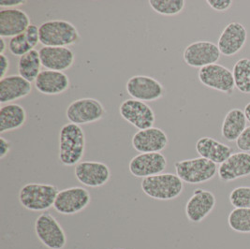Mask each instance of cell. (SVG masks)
<instances>
[{"label":"cell","instance_id":"1","mask_svg":"<svg viewBox=\"0 0 250 249\" xmlns=\"http://www.w3.org/2000/svg\"><path fill=\"white\" fill-rule=\"evenodd\" d=\"M85 135L81 125L68 123L59 131V160L64 166H76L83 158Z\"/></svg>","mask_w":250,"mask_h":249},{"label":"cell","instance_id":"2","mask_svg":"<svg viewBox=\"0 0 250 249\" xmlns=\"http://www.w3.org/2000/svg\"><path fill=\"white\" fill-rule=\"evenodd\" d=\"M40 43L44 47H68L77 44L81 36L76 26L65 20H50L39 26Z\"/></svg>","mask_w":250,"mask_h":249},{"label":"cell","instance_id":"3","mask_svg":"<svg viewBox=\"0 0 250 249\" xmlns=\"http://www.w3.org/2000/svg\"><path fill=\"white\" fill-rule=\"evenodd\" d=\"M58 192V188L54 185L28 183L19 191V202L29 211L45 212L54 207Z\"/></svg>","mask_w":250,"mask_h":249},{"label":"cell","instance_id":"4","mask_svg":"<svg viewBox=\"0 0 250 249\" xmlns=\"http://www.w3.org/2000/svg\"><path fill=\"white\" fill-rule=\"evenodd\" d=\"M141 187L149 198L159 201H171L183 192L184 182L177 174L167 172L144 178Z\"/></svg>","mask_w":250,"mask_h":249},{"label":"cell","instance_id":"5","mask_svg":"<svg viewBox=\"0 0 250 249\" xmlns=\"http://www.w3.org/2000/svg\"><path fill=\"white\" fill-rule=\"evenodd\" d=\"M174 168L180 179L190 185L210 181L218 170L216 163L202 157L177 161L174 163Z\"/></svg>","mask_w":250,"mask_h":249},{"label":"cell","instance_id":"6","mask_svg":"<svg viewBox=\"0 0 250 249\" xmlns=\"http://www.w3.org/2000/svg\"><path fill=\"white\" fill-rule=\"evenodd\" d=\"M35 232L41 243L49 249H62L67 236L57 218L48 212L42 213L35 221Z\"/></svg>","mask_w":250,"mask_h":249},{"label":"cell","instance_id":"7","mask_svg":"<svg viewBox=\"0 0 250 249\" xmlns=\"http://www.w3.org/2000/svg\"><path fill=\"white\" fill-rule=\"evenodd\" d=\"M105 113V108L100 101L84 98L71 102L67 108L66 116L69 123L81 125L101 120Z\"/></svg>","mask_w":250,"mask_h":249},{"label":"cell","instance_id":"8","mask_svg":"<svg viewBox=\"0 0 250 249\" xmlns=\"http://www.w3.org/2000/svg\"><path fill=\"white\" fill-rule=\"evenodd\" d=\"M220 55L221 53L216 43L209 41H198L186 47L183 53V59L191 68H202L216 64Z\"/></svg>","mask_w":250,"mask_h":249},{"label":"cell","instance_id":"9","mask_svg":"<svg viewBox=\"0 0 250 249\" xmlns=\"http://www.w3.org/2000/svg\"><path fill=\"white\" fill-rule=\"evenodd\" d=\"M198 78L206 87L229 96L232 95L235 88L232 71L217 63L200 68Z\"/></svg>","mask_w":250,"mask_h":249},{"label":"cell","instance_id":"10","mask_svg":"<svg viewBox=\"0 0 250 249\" xmlns=\"http://www.w3.org/2000/svg\"><path fill=\"white\" fill-rule=\"evenodd\" d=\"M90 202L91 196L87 189L73 187L58 192L54 208L61 215H74L85 209Z\"/></svg>","mask_w":250,"mask_h":249},{"label":"cell","instance_id":"11","mask_svg":"<svg viewBox=\"0 0 250 249\" xmlns=\"http://www.w3.org/2000/svg\"><path fill=\"white\" fill-rule=\"evenodd\" d=\"M120 115L139 130L153 127L156 116L153 109L146 102L137 100H125L119 106Z\"/></svg>","mask_w":250,"mask_h":249},{"label":"cell","instance_id":"12","mask_svg":"<svg viewBox=\"0 0 250 249\" xmlns=\"http://www.w3.org/2000/svg\"><path fill=\"white\" fill-rule=\"evenodd\" d=\"M125 89L133 100L144 102H156L164 95V87L159 81L146 75H135L129 78Z\"/></svg>","mask_w":250,"mask_h":249},{"label":"cell","instance_id":"13","mask_svg":"<svg viewBox=\"0 0 250 249\" xmlns=\"http://www.w3.org/2000/svg\"><path fill=\"white\" fill-rule=\"evenodd\" d=\"M167 159L161 153H142L132 158L128 164L130 173L137 178H146L163 173Z\"/></svg>","mask_w":250,"mask_h":249},{"label":"cell","instance_id":"14","mask_svg":"<svg viewBox=\"0 0 250 249\" xmlns=\"http://www.w3.org/2000/svg\"><path fill=\"white\" fill-rule=\"evenodd\" d=\"M74 174L81 184L89 187H101L111 178L110 168L99 161H81L75 166Z\"/></svg>","mask_w":250,"mask_h":249},{"label":"cell","instance_id":"15","mask_svg":"<svg viewBox=\"0 0 250 249\" xmlns=\"http://www.w3.org/2000/svg\"><path fill=\"white\" fill-rule=\"evenodd\" d=\"M248 40V31L244 24L238 22L229 23L218 38L217 46L221 55L232 57L243 49Z\"/></svg>","mask_w":250,"mask_h":249},{"label":"cell","instance_id":"16","mask_svg":"<svg viewBox=\"0 0 250 249\" xmlns=\"http://www.w3.org/2000/svg\"><path fill=\"white\" fill-rule=\"evenodd\" d=\"M216 204L214 193L197 188L186 204V215L190 222H202L213 211Z\"/></svg>","mask_w":250,"mask_h":249},{"label":"cell","instance_id":"17","mask_svg":"<svg viewBox=\"0 0 250 249\" xmlns=\"http://www.w3.org/2000/svg\"><path fill=\"white\" fill-rule=\"evenodd\" d=\"M169 139L159 127L139 130L132 137V146L139 153H160L167 147Z\"/></svg>","mask_w":250,"mask_h":249},{"label":"cell","instance_id":"18","mask_svg":"<svg viewBox=\"0 0 250 249\" xmlns=\"http://www.w3.org/2000/svg\"><path fill=\"white\" fill-rule=\"evenodd\" d=\"M30 18L23 10L1 9L0 11V37L13 38L23 34L30 25Z\"/></svg>","mask_w":250,"mask_h":249},{"label":"cell","instance_id":"19","mask_svg":"<svg viewBox=\"0 0 250 249\" xmlns=\"http://www.w3.org/2000/svg\"><path fill=\"white\" fill-rule=\"evenodd\" d=\"M43 68L55 71H65L72 67L75 55L68 47H42L39 50Z\"/></svg>","mask_w":250,"mask_h":249},{"label":"cell","instance_id":"20","mask_svg":"<svg viewBox=\"0 0 250 249\" xmlns=\"http://www.w3.org/2000/svg\"><path fill=\"white\" fill-rule=\"evenodd\" d=\"M219 179L223 182L236 180L250 175V154L246 152L233 153L229 159L220 164L218 170Z\"/></svg>","mask_w":250,"mask_h":249},{"label":"cell","instance_id":"21","mask_svg":"<svg viewBox=\"0 0 250 249\" xmlns=\"http://www.w3.org/2000/svg\"><path fill=\"white\" fill-rule=\"evenodd\" d=\"M32 90L31 83L20 75H10L0 80V103L10 102L23 99Z\"/></svg>","mask_w":250,"mask_h":249},{"label":"cell","instance_id":"22","mask_svg":"<svg viewBox=\"0 0 250 249\" xmlns=\"http://www.w3.org/2000/svg\"><path fill=\"white\" fill-rule=\"evenodd\" d=\"M35 87L43 95H59L68 90L69 79L64 72L44 69L35 81Z\"/></svg>","mask_w":250,"mask_h":249},{"label":"cell","instance_id":"23","mask_svg":"<svg viewBox=\"0 0 250 249\" xmlns=\"http://www.w3.org/2000/svg\"><path fill=\"white\" fill-rule=\"evenodd\" d=\"M195 148L200 157L216 164H222L233 154L232 148L211 137L200 138Z\"/></svg>","mask_w":250,"mask_h":249},{"label":"cell","instance_id":"24","mask_svg":"<svg viewBox=\"0 0 250 249\" xmlns=\"http://www.w3.org/2000/svg\"><path fill=\"white\" fill-rule=\"evenodd\" d=\"M26 121V112L23 106L16 103L3 105L0 109V133L22 127Z\"/></svg>","mask_w":250,"mask_h":249},{"label":"cell","instance_id":"25","mask_svg":"<svg viewBox=\"0 0 250 249\" xmlns=\"http://www.w3.org/2000/svg\"><path fill=\"white\" fill-rule=\"evenodd\" d=\"M247 117L244 111L233 108L228 112L221 126V135L229 142H236L247 127Z\"/></svg>","mask_w":250,"mask_h":249},{"label":"cell","instance_id":"26","mask_svg":"<svg viewBox=\"0 0 250 249\" xmlns=\"http://www.w3.org/2000/svg\"><path fill=\"white\" fill-rule=\"evenodd\" d=\"M42 61L40 54L37 50H32L23 57H19L18 61V72L19 75L28 81L33 83L39 74L42 71Z\"/></svg>","mask_w":250,"mask_h":249},{"label":"cell","instance_id":"27","mask_svg":"<svg viewBox=\"0 0 250 249\" xmlns=\"http://www.w3.org/2000/svg\"><path fill=\"white\" fill-rule=\"evenodd\" d=\"M235 88L245 95L250 94V59L241 58L232 68Z\"/></svg>","mask_w":250,"mask_h":249},{"label":"cell","instance_id":"28","mask_svg":"<svg viewBox=\"0 0 250 249\" xmlns=\"http://www.w3.org/2000/svg\"><path fill=\"white\" fill-rule=\"evenodd\" d=\"M228 224L234 231L250 233V209H233L228 216Z\"/></svg>","mask_w":250,"mask_h":249},{"label":"cell","instance_id":"29","mask_svg":"<svg viewBox=\"0 0 250 249\" xmlns=\"http://www.w3.org/2000/svg\"><path fill=\"white\" fill-rule=\"evenodd\" d=\"M148 3L154 12L165 16L177 15L186 6L184 0H150Z\"/></svg>","mask_w":250,"mask_h":249},{"label":"cell","instance_id":"30","mask_svg":"<svg viewBox=\"0 0 250 249\" xmlns=\"http://www.w3.org/2000/svg\"><path fill=\"white\" fill-rule=\"evenodd\" d=\"M229 202L234 208L250 209V187H238L229 194Z\"/></svg>","mask_w":250,"mask_h":249},{"label":"cell","instance_id":"31","mask_svg":"<svg viewBox=\"0 0 250 249\" xmlns=\"http://www.w3.org/2000/svg\"><path fill=\"white\" fill-rule=\"evenodd\" d=\"M8 47L12 56L19 57H23L30 51L34 50L29 44L24 33L12 38L9 42Z\"/></svg>","mask_w":250,"mask_h":249},{"label":"cell","instance_id":"32","mask_svg":"<svg viewBox=\"0 0 250 249\" xmlns=\"http://www.w3.org/2000/svg\"><path fill=\"white\" fill-rule=\"evenodd\" d=\"M236 146L241 152H250V125L247 126L236 140Z\"/></svg>","mask_w":250,"mask_h":249},{"label":"cell","instance_id":"33","mask_svg":"<svg viewBox=\"0 0 250 249\" xmlns=\"http://www.w3.org/2000/svg\"><path fill=\"white\" fill-rule=\"evenodd\" d=\"M25 37L29 42V44L34 49L36 46L40 43V30L36 24H30L26 31L24 32Z\"/></svg>","mask_w":250,"mask_h":249},{"label":"cell","instance_id":"34","mask_svg":"<svg viewBox=\"0 0 250 249\" xmlns=\"http://www.w3.org/2000/svg\"><path fill=\"white\" fill-rule=\"evenodd\" d=\"M206 3L216 12H226L231 7L233 1H231V0H207Z\"/></svg>","mask_w":250,"mask_h":249},{"label":"cell","instance_id":"35","mask_svg":"<svg viewBox=\"0 0 250 249\" xmlns=\"http://www.w3.org/2000/svg\"><path fill=\"white\" fill-rule=\"evenodd\" d=\"M12 144L4 137H0V159H3L10 152Z\"/></svg>","mask_w":250,"mask_h":249},{"label":"cell","instance_id":"36","mask_svg":"<svg viewBox=\"0 0 250 249\" xmlns=\"http://www.w3.org/2000/svg\"><path fill=\"white\" fill-rule=\"evenodd\" d=\"M10 68V60L5 55H0V78L6 77V74Z\"/></svg>","mask_w":250,"mask_h":249},{"label":"cell","instance_id":"37","mask_svg":"<svg viewBox=\"0 0 250 249\" xmlns=\"http://www.w3.org/2000/svg\"><path fill=\"white\" fill-rule=\"evenodd\" d=\"M25 3V0H0V7L1 9H13Z\"/></svg>","mask_w":250,"mask_h":249},{"label":"cell","instance_id":"38","mask_svg":"<svg viewBox=\"0 0 250 249\" xmlns=\"http://www.w3.org/2000/svg\"><path fill=\"white\" fill-rule=\"evenodd\" d=\"M6 48H7V44L4 38H0V55H4Z\"/></svg>","mask_w":250,"mask_h":249},{"label":"cell","instance_id":"39","mask_svg":"<svg viewBox=\"0 0 250 249\" xmlns=\"http://www.w3.org/2000/svg\"><path fill=\"white\" fill-rule=\"evenodd\" d=\"M244 113L246 114L247 120L250 123V102H249V103L246 105L245 110H244Z\"/></svg>","mask_w":250,"mask_h":249}]
</instances>
